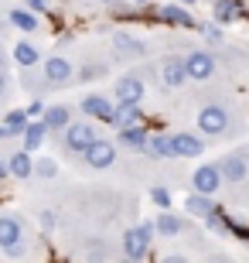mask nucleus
<instances>
[{
	"instance_id": "1",
	"label": "nucleus",
	"mask_w": 249,
	"mask_h": 263,
	"mask_svg": "<svg viewBox=\"0 0 249 263\" xmlns=\"http://www.w3.org/2000/svg\"><path fill=\"white\" fill-rule=\"evenodd\" d=\"M75 65L65 59V55H48V59L41 62V79H45V86L48 89H65L75 82Z\"/></svg>"
},
{
	"instance_id": "2",
	"label": "nucleus",
	"mask_w": 249,
	"mask_h": 263,
	"mask_svg": "<svg viewBox=\"0 0 249 263\" xmlns=\"http://www.w3.org/2000/svg\"><path fill=\"white\" fill-rule=\"evenodd\" d=\"M150 236H154V222H140L133 229L123 233V256L130 263H140L147 253H150Z\"/></svg>"
},
{
	"instance_id": "3",
	"label": "nucleus",
	"mask_w": 249,
	"mask_h": 263,
	"mask_svg": "<svg viewBox=\"0 0 249 263\" xmlns=\"http://www.w3.org/2000/svg\"><path fill=\"white\" fill-rule=\"evenodd\" d=\"M96 140H99L96 127H92V123H86V120H75V123L65 130V137H62L65 151H68V154H79V157L86 154V151L96 144Z\"/></svg>"
},
{
	"instance_id": "4",
	"label": "nucleus",
	"mask_w": 249,
	"mask_h": 263,
	"mask_svg": "<svg viewBox=\"0 0 249 263\" xmlns=\"http://www.w3.org/2000/svg\"><path fill=\"white\" fill-rule=\"evenodd\" d=\"M198 130L205 137H222L229 130V109L222 106V103H205L198 109Z\"/></svg>"
},
{
	"instance_id": "5",
	"label": "nucleus",
	"mask_w": 249,
	"mask_h": 263,
	"mask_svg": "<svg viewBox=\"0 0 249 263\" xmlns=\"http://www.w3.org/2000/svg\"><path fill=\"white\" fill-rule=\"evenodd\" d=\"M215 164H219L222 181H229V185H239V181H246V178H249V151H246V147H239V151L225 154L222 161H215Z\"/></svg>"
},
{
	"instance_id": "6",
	"label": "nucleus",
	"mask_w": 249,
	"mask_h": 263,
	"mask_svg": "<svg viewBox=\"0 0 249 263\" xmlns=\"http://www.w3.org/2000/svg\"><path fill=\"white\" fill-rule=\"evenodd\" d=\"M184 72H188V79L191 82H205V79L215 76V55L205 48H191L188 55H184Z\"/></svg>"
},
{
	"instance_id": "7",
	"label": "nucleus",
	"mask_w": 249,
	"mask_h": 263,
	"mask_svg": "<svg viewBox=\"0 0 249 263\" xmlns=\"http://www.w3.org/2000/svg\"><path fill=\"white\" fill-rule=\"evenodd\" d=\"M116 103L120 106H140V99H144V79L137 76V72H126V76L116 79Z\"/></svg>"
},
{
	"instance_id": "8",
	"label": "nucleus",
	"mask_w": 249,
	"mask_h": 263,
	"mask_svg": "<svg viewBox=\"0 0 249 263\" xmlns=\"http://www.w3.org/2000/svg\"><path fill=\"white\" fill-rule=\"evenodd\" d=\"M191 188H195V195H205V198L215 195V192L222 188L219 164H198V167H195V175H191Z\"/></svg>"
},
{
	"instance_id": "9",
	"label": "nucleus",
	"mask_w": 249,
	"mask_h": 263,
	"mask_svg": "<svg viewBox=\"0 0 249 263\" xmlns=\"http://www.w3.org/2000/svg\"><path fill=\"white\" fill-rule=\"evenodd\" d=\"M79 109H82L89 120H103V123H113V113H116L113 99L103 96V92H89V96H82Z\"/></svg>"
},
{
	"instance_id": "10",
	"label": "nucleus",
	"mask_w": 249,
	"mask_h": 263,
	"mask_svg": "<svg viewBox=\"0 0 249 263\" xmlns=\"http://www.w3.org/2000/svg\"><path fill=\"white\" fill-rule=\"evenodd\" d=\"M82 161H86L89 167H96V171H103V167H113V164H116V144H113V140H106V137H99L96 144H92L86 154H82Z\"/></svg>"
},
{
	"instance_id": "11",
	"label": "nucleus",
	"mask_w": 249,
	"mask_h": 263,
	"mask_svg": "<svg viewBox=\"0 0 249 263\" xmlns=\"http://www.w3.org/2000/svg\"><path fill=\"white\" fill-rule=\"evenodd\" d=\"M154 17L171 24V28H201V24H195V17L181 4H161V7H154Z\"/></svg>"
},
{
	"instance_id": "12",
	"label": "nucleus",
	"mask_w": 249,
	"mask_h": 263,
	"mask_svg": "<svg viewBox=\"0 0 249 263\" xmlns=\"http://www.w3.org/2000/svg\"><path fill=\"white\" fill-rule=\"evenodd\" d=\"M161 82L167 89H178L188 82V72H184V59H178V55H167V59L161 62Z\"/></svg>"
},
{
	"instance_id": "13",
	"label": "nucleus",
	"mask_w": 249,
	"mask_h": 263,
	"mask_svg": "<svg viewBox=\"0 0 249 263\" xmlns=\"http://www.w3.org/2000/svg\"><path fill=\"white\" fill-rule=\"evenodd\" d=\"M21 239H24V222H21V215L4 212L0 215V250H7V246L21 243Z\"/></svg>"
},
{
	"instance_id": "14",
	"label": "nucleus",
	"mask_w": 249,
	"mask_h": 263,
	"mask_svg": "<svg viewBox=\"0 0 249 263\" xmlns=\"http://www.w3.org/2000/svg\"><path fill=\"white\" fill-rule=\"evenodd\" d=\"M171 147H174V157H201L205 140L198 134H171Z\"/></svg>"
},
{
	"instance_id": "15",
	"label": "nucleus",
	"mask_w": 249,
	"mask_h": 263,
	"mask_svg": "<svg viewBox=\"0 0 249 263\" xmlns=\"http://www.w3.org/2000/svg\"><path fill=\"white\" fill-rule=\"evenodd\" d=\"M113 48H116V55H123V59H144L147 55V45L137 41L133 34H126V31H116L113 34Z\"/></svg>"
},
{
	"instance_id": "16",
	"label": "nucleus",
	"mask_w": 249,
	"mask_h": 263,
	"mask_svg": "<svg viewBox=\"0 0 249 263\" xmlns=\"http://www.w3.org/2000/svg\"><path fill=\"white\" fill-rule=\"evenodd\" d=\"M116 140H120V147H126V151H147V144H150V130L140 123V127H126L116 134Z\"/></svg>"
},
{
	"instance_id": "17",
	"label": "nucleus",
	"mask_w": 249,
	"mask_h": 263,
	"mask_svg": "<svg viewBox=\"0 0 249 263\" xmlns=\"http://www.w3.org/2000/svg\"><path fill=\"white\" fill-rule=\"evenodd\" d=\"M41 123L48 127V134H65L72 127V109L68 106H48L45 117H41Z\"/></svg>"
},
{
	"instance_id": "18",
	"label": "nucleus",
	"mask_w": 249,
	"mask_h": 263,
	"mask_svg": "<svg viewBox=\"0 0 249 263\" xmlns=\"http://www.w3.org/2000/svg\"><path fill=\"white\" fill-rule=\"evenodd\" d=\"M7 175L17 178V181H28V178H34V161H31L28 151H17V154L7 157Z\"/></svg>"
},
{
	"instance_id": "19",
	"label": "nucleus",
	"mask_w": 249,
	"mask_h": 263,
	"mask_svg": "<svg viewBox=\"0 0 249 263\" xmlns=\"http://www.w3.org/2000/svg\"><path fill=\"white\" fill-rule=\"evenodd\" d=\"M140 123H144V113H140V106H120V103H116V113H113V127H116V130L140 127Z\"/></svg>"
},
{
	"instance_id": "20",
	"label": "nucleus",
	"mask_w": 249,
	"mask_h": 263,
	"mask_svg": "<svg viewBox=\"0 0 249 263\" xmlns=\"http://www.w3.org/2000/svg\"><path fill=\"white\" fill-rule=\"evenodd\" d=\"M184 209H188L191 215H198V219H205V222H208L212 215H219V205L212 202V198H205V195H188Z\"/></svg>"
},
{
	"instance_id": "21",
	"label": "nucleus",
	"mask_w": 249,
	"mask_h": 263,
	"mask_svg": "<svg viewBox=\"0 0 249 263\" xmlns=\"http://www.w3.org/2000/svg\"><path fill=\"white\" fill-rule=\"evenodd\" d=\"M246 10H242V0H215V21L219 24H232L239 21Z\"/></svg>"
},
{
	"instance_id": "22",
	"label": "nucleus",
	"mask_w": 249,
	"mask_h": 263,
	"mask_svg": "<svg viewBox=\"0 0 249 263\" xmlns=\"http://www.w3.org/2000/svg\"><path fill=\"white\" fill-rule=\"evenodd\" d=\"M14 62H17L21 68H34V65H41V51L31 45V41H17L14 45Z\"/></svg>"
},
{
	"instance_id": "23",
	"label": "nucleus",
	"mask_w": 249,
	"mask_h": 263,
	"mask_svg": "<svg viewBox=\"0 0 249 263\" xmlns=\"http://www.w3.org/2000/svg\"><path fill=\"white\" fill-rule=\"evenodd\" d=\"M181 229H184V219H178L174 212H161L154 219V233H161V236H178Z\"/></svg>"
},
{
	"instance_id": "24",
	"label": "nucleus",
	"mask_w": 249,
	"mask_h": 263,
	"mask_svg": "<svg viewBox=\"0 0 249 263\" xmlns=\"http://www.w3.org/2000/svg\"><path fill=\"white\" fill-rule=\"evenodd\" d=\"M7 21H10V28H17V31H34L38 28V14H31L28 7H14L7 14Z\"/></svg>"
},
{
	"instance_id": "25",
	"label": "nucleus",
	"mask_w": 249,
	"mask_h": 263,
	"mask_svg": "<svg viewBox=\"0 0 249 263\" xmlns=\"http://www.w3.org/2000/svg\"><path fill=\"white\" fill-rule=\"evenodd\" d=\"M45 137H48V127L41 123V120H34V123H28V130H24V151H38L41 144H45Z\"/></svg>"
},
{
	"instance_id": "26",
	"label": "nucleus",
	"mask_w": 249,
	"mask_h": 263,
	"mask_svg": "<svg viewBox=\"0 0 249 263\" xmlns=\"http://www.w3.org/2000/svg\"><path fill=\"white\" fill-rule=\"evenodd\" d=\"M147 154H154V157H174L171 134H150V144H147Z\"/></svg>"
},
{
	"instance_id": "27",
	"label": "nucleus",
	"mask_w": 249,
	"mask_h": 263,
	"mask_svg": "<svg viewBox=\"0 0 249 263\" xmlns=\"http://www.w3.org/2000/svg\"><path fill=\"white\" fill-rule=\"evenodd\" d=\"M28 123H31V120H28V113H24V109H7V117H4V127H7L14 137H24Z\"/></svg>"
},
{
	"instance_id": "28",
	"label": "nucleus",
	"mask_w": 249,
	"mask_h": 263,
	"mask_svg": "<svg viewBox=\"0 0 249 263\" xmlns=\"http://www.w3.org/2000/svg\"><path fill=\"white\" fill-rule=\"evenodd\" d=\"M55 175H58V161H55V157H38V161H34V178L51 181Z\"/></svg>"
},
{
	"instance_id": "29",
	"label": "nucleus",
	"mask_w": 249,
	"mask_h": 263,
	"mask_svg": "<svg viewBox=\"0 0 249 263\" xmlns=\"http://www.w3.org/2000/svg\"><path fill=\"white\" fill-rule=\"evenodd\" d=\"M150 202L167 212V209H171V192H167V188H150Z\"/></svg>"
},
{
	"instance_id": "30",
	"label": "nucleus",
	"mask_w": 249,
	"mask_h": 263,
	"mask_svg": "<svg viewBox=\"0 0 249 263\" xmlns=\"http://www.w3.org/2000/svg\"><path fill=\"white\" fill-rule=\"evenodd\" d=\"M24 113H28V120H31V123H34V120H41V117H45V106H41L38 99H34V103H31V106L24 109Z\"/></svg>"
},
{
	"instance_id": "31",
	"label": "nucleus",
	"mask_w": 249,
	"mask_h": 263,
	"mask_svg": "<svg viewBox=\"0 0 249 263\" xmlns=\"http://www.w3.org/2000/svg\"><path fill=\"white\" fill-rule=\"evenodd\" d=\"M51 0H24V7L31 10V14H41V10H48Z\"/></svg>"
},
{
	"instance_id": "32",
	"label": "nucleus",
	"mask_w": 249,
	"mask_h": 263,
	"mask_svg": "<svg viewBox=\"0 0 249 263\" xmlns=\"http://www.w3.org/2000/svg\"><path fill=\"white\" fill-rule=\"evenodd\" d=\"M7 96H10V76L4 72V76H0V103H4Z\"/></svg>"
},
{
	"instance_id": "33",
	"label": "nucleus",
	"mask_w": 249,
	"mask_h": 263,
	"mask_svg": "<svg viewBox=\"0 0 249 263\" xmlns=\"http://www.w3.org/2000/svg\"><path fill=\"white\" fill-rule=\"evenodd\" d=\"M201 34H205L208 41H222V31H219V28H212V24H208V28H201Z\"/></svg>"
},
{
	"instance_id": "34",
	"label": "nucleus",
	"mask_w": 249,
	"mask_h": 263,
	"mask_svg": "<svg viewBox=\"0 0 249 263\" xmlns=\"http://www.w3.org/2000/svg\"><path fill=\"white\" fill-rule=\"evenodd\" d=\"M41 226H45V229H51V226H55V215H51V212H41Z\"/></svg>"
},
{
	"instance_id": "35",
	"label": "nucleus",
	"mask_w": 249,
	"mask_h": 263,
	"mask_svg": "<svg viewBox=\"0 0 249 263\" xmlns=\"http://www.w3.org/2000/svg\"><path fill=\"white\" fill-rule=\"evenodd\" d=\"M10 137H14V134H10L7 127H0V144H4V140H10Z\"/></svg>"
},
{
	"instance_id": "36",
	"label": "nucleus",
	"mask_w": 249,
	"mask_h": 263,
	"mask_svg": "<svg viewBox=\"0 0 249 263\" xmlns=\"http://www.w3.org/2000/svg\"><path fill=\"white\" fill-rule=\"evenodd\" d=\"M4 72H7V55L0 51V76H4Z\"/></svg>"
},
{
	"instance_id": "37",
	"label": "nucleus",
	"mask_w": 249,
	"mask_h": 263,
	"mask_svg": "<svg viewBox=\"0 0 249 263\" xmlns=\"http://www.w3.org/2000/svg\"><path fill=\"white\" fill-rule=\"evenodd\" d=\"M164 263H188V260H184V256H167Z\"/></svg>"
},
{
	"instance_id": "38",
	"label": "nucleus",
	"mask_w": 249,
	"mask_h": 263,
	"mask_svg": "<svg viewBox=\"0 0 249 263\" xmlns=\"http://www.w3.org/2000/svg\"><path fill=\"white\" fill-rule=\"evenodd\" d=\"M7 178V161H0V181Z\"/></svg>"
},
{
	"instance_id": "39",
	"label": "nucleus",
	"mask_w": 249,
	"mask_h": 263,
	"mask_svg": "<svg viewBox=\"0 0 249 263\" xmlns=\"http://www.w3.org/2000/svg\"><path fill=\"white\" fill-rule=\"evenodd\" d=\"M99 4H106V7H116V4H120V0H99Z\"/></svg>"
},
{
	"instance_id": "40",
	"label": "nucleus",
	"mask_w": 249,
	"mask_h": 263,
	"mask_svg": "<svg viewBox=\"0 0 249 263\" xmlns=\"http://www.w3.org/2000/svg\"><path fill=\"white\" fill-rule=\"evenodd\" d=\"M137 4H140V7H150V4H154V0H137Z\"/></svg>"
},
{
	"instance_id": "41",
	"label": "nucleus",
	"mask_w": 249,
	"mask_h": 263,
	"mask_svg": "<svg viewBox=\"0 0 249 263\" xmlns=\"http://www.w3.org/2000/svg\"><path fill=\"white\" fill-rule=\"evenodd\" d=\"M188 4H198V0H181V7H188Z\"/></svg>"
},
{
	"instance_id": "42",
	"label": "nucleus",
	"mask_w": 249,
	"mask_h": 263,
	"mask_svg": "<svg viewBox=\"0 0 249 263\" xmlns=\"http://www.w3.org/2000/svg\"><path fill=\"white\" fill-rule=\"evenodd\" d=\"M123 263H130V260H123Z\"/></svg>"
},
{
	"instance_id": "43",
	"label": "nucleus",
	"mask_w": 249,
	"mask_h": 263,
	"mask_svg": "<svg viewBox=\"0 0 249 263\" xmlns=\"http://www.w3.org/2000/svg\"><path fill=\"white\" fill-rule=\"evenodd\" d=\"M219 263H225V260H219Z\"/></svg>"
}]
</instances>
